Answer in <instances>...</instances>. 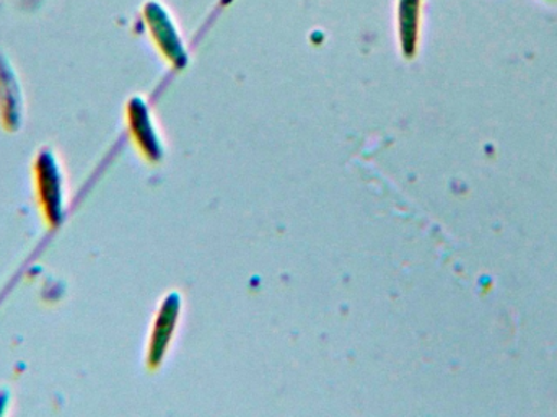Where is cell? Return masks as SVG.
<instances>
[{
    "label": "cell",
    "instance_id": "cell-2",
    "mask_svg": "<svg viewBox=\"0 0 557 417\" xmlns=\"http://www.w3.org/2000/svg\"><path fill=\"white\" fill-rule=\"evenodd\" d=\"M25 120V94L22 82L7 54L0 52V124L7 133H16Z\"/></svg>",
    "mask_w": 557,
    "mask_h": 417
},
{
    "label": "cell",
    "instance_id": "cell-3",
    "mask_svg": "<svg viewBox=\"0 0 557 417\" xmlns=\"http://www.w3.org/2000/svg\"><path fill=\"white\" fill-rule=\"evenodd\" d=\"M10 402H12V393L9 389H0V416L5 415L9 409Z\"/></svg>",
    "mask_w": 557,
    "mask_h": 417
},
{
    "label": "cell",
    "instance_id": "cell-1",
    "mask_svg": "<svg viewBox=\"0 0 557 417\" xmlns=\"http://www.w3.org/2000/svg\"><path fill=\"white\" fill-rule=\"evenodd\" d=\"M32 172L39 213L48 229H58L67 210V182L61 159L52 147L45 146L38 150Z\"/></svg>",
    "mask_w": 557,
    "mask_h": 417
}]
</instances>
